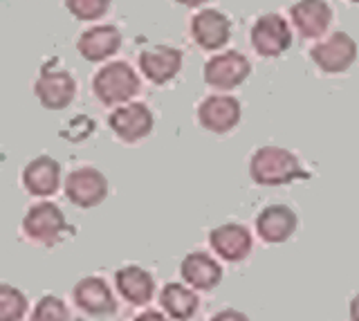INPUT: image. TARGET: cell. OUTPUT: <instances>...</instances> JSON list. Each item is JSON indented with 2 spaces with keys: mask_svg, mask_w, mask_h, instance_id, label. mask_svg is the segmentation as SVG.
Segmentation results:
<instances>
[{
  "mask_svg": "<svg viewBox=\"0 0 359 321\" xmlns=\"http://www.w3.org/2000/svg\"><path fill=\"white\" fill-rule=\"evenodd\" d=\"M250 178L258 186H283L294 180L308 178L299 158L283 146L267 144L261 146L250 160Z\"/></svg>",
  "mask_w": 359,
  "mask_h": 321,
  "instance_id": "6da1fadb",
  "label": "cell"
},
{
  "mask_svg": "<svg viewBox=\"0 0 359 321\" xmlns=\"http://www.w3.org/2000/svg\"><path fill=\"white\" fill-rule=\"evenodd\" d=\"M67 231H70V225H67L63 209L50 200L34 203L27 209L25 218H22V234H25V238L43 247L59 245Z\"/></svg>",
  "mask_w": 359,
  "mask_h": 321,
  "instance_id": "7a4b0ae2",
  "label": "cell"
},
{
  "mask_svg": "<svg viewBox=\"0 0 359 321\" xmlns=\"http://www.w3.org/2000/svg\"><path fill=\"white\" fill-rule=\"evenodd\" d=\"M93 90L104 106H123L140 93V76L126 61H112L95 74Z\"/></svg>",
  "mask_w": 359,
  "mask_h": 321,
  "instance_id": "3957f363",
  "label": "cell"
},
{
  "mask_svg": "<svg viewBox=\"0 0 359 321\" xmlns=\"http://www.w3.org/2000/svg\"><path fill=\"white\" fill-rule=\"evenodd\" d=\"M34 95H36L43 108L63 110L74 102L76 79L56 63H48L43 65L39 79L34 81Z\"/></svg>",
  "mask_w": 359,
  "mask_h": 321,
  "instance_id": "277c9868",
  "label": "cell"
},
{
  "mask_svg": "<svg viewBox=\"0 0 359 321\" xmlns=\"http://www.w3.org/2000/svg\"><path fill=\"white\" fill-rule=\"evenodd\" d=\"M254 52L263 59H276L292 46V29L280 14H263L256 18L250 32Z\"/></svg>",
  "mask_w": 359,
  "mask_h": 321,
  "instance_id": "5b68a950",
  "label": "cell"
},
{
  "mask_svg": "<svg viewBox=\"0 0 359 321\" xmlns=\"http://www.w3.org/2000/svg\"><path fill=\"white\" fill-rule=\"evenodd\" d=\"M65 198L70 200L74 207L81 209H93L101 205L108 198V180L106 175L95 167H79L70 171V175L65 178L63 184Z\"/></svg>",
  "mask_w": 359,
  "mask_h": 321,
  "instance_id": "8992f818",
  "label": "cell"
},
{
  "mask_svg": "<svg viewBox=\"0 0 359 321\" xmlns=\"http://www.w3.org/2000/svg\"><path fill=\"white\" fill-rule=\"evenodd\" d=\"M202 74H205V83L213 90H233L252 74V63L247 61L245 54L229 50L211 57L205 63V72Z\"/></svg>",
  "mask_w": 359,
  "mask_h": 321,
  "instance_id": "52a82bcc",
  "label": "cell"
},
{
  "mask_svg": "<svg viewBox=\"0 0 359 321\" xmlns=\"http://www.w3.org/2000/svg\"><path fill=\"white\" fill-rule=\"evenodd\" d=\"M314 65L325 74H341L357 61V43L346 32H334L310 50Z\"/></svg>",
  "mask_w": 359,
  "mask_h": 321,
  "instance_id": "ba28073f",
  "label": "cell"
},
{
  "mask_svg": "<svg viewBox=\"0 0 359 321\" xmlns=\"http://www.w3.org/2000/svg\"><path fill=\"white\" fill-rule=\"evenodd\" d=\"M153 124H155V119H153L151 108L140 102L123 104L112 110L108 117L110 130L126 144H137L144 137H149L153 130Z\"/></svg>",
  "mask_w": 359,
  "mask_h": 321,
  "instance_id": "9c48e42d",
  "label": "cell"
},
{
  "mask_svg": "<svg viewBox=\"0 0 359 321\" xmlns=\"http://www.w3.org/2000/svg\"><path fill=\"white\" fill-rule=\"evenodd\" d=\"M72 301L90 317H108L117 313V301L104 276H86L72 287Z\"/></svg>",
  "mask_w": 359,
  "mask_h": 321,
  "instance_id": "30bf717a",
  "label": "cell"
},
{
  "mask_svg": "<svg viewBox=\"0 0 359 321\" xmlns=\"http://www.w3.org/2000/svg\"><path fill=\"white\" fill-rule=\"evenodd\" d=\"M241 102L231 95H211L198 108L200 126L209 132H216V135H224V132L233 130L241 124Z\"/></svg>",
  "mask_w": 359,
  "mask_h": 321,
  "instance_id": "8fae6325",
  "label": "cell"
},
{
  "mask_svg": "<svg viewBox=\"0 0 359 321\" xmlns=\"http://www.w3.org/2000/svg\"><path fill=\"white\" fill-rule=\"evenodd\" d=\"M209 245L222 261L241 263L252 254V231L241 223H224L209 231Z\"/></svg>",
  "mask_w": 359,
  "mask_h": 321,
  "instance_id": "7c38bea8",
  "label": "cell"
},
{
  "mask_svg": "<svg viewBox=\"0 0 359 321\" xmlns=\"http://www.w3.org/2000/svg\"><path fill=\"white\" fill-rule=\"evenodd\" d=\"M299 218L287 205H267L256 216V234L267 245H280L294 236Z\"/></svg>",
  "mask_w": 359,
  "mask_h": 321,
  "instance_id": "4fadbf2b",
  "label": "cell"
},
{
  "mask_svg": "<svg viewBox=\"0 0 359 321\" xmlns=\"http://www.w3.org/2000/svg\"><path fill=\"white\" fill-rule=\"evenodd\" d=\"M191 36L202 50L216 52L227 46L231 36V20L218 9H202L191 18Z\"/></svg>",
  "mask_w": 359,
  "mask_h": 321,
  "instance_id": "5bb4252c",
  "label": "cell"
},
{
  "mask_svg": "<svg viewBox=\"0 0 359 321\" xmlns=\"http://www.w3.org/2000/svg\"><path fill=\"white\" fill-rule=\"evenodd\" d=\"M180 276L194 290L211 292L222 281V268L207 252H189L180 263Z\"/></svg>",
  "mask_w": 359,
  "mask_h": 321,
  "instance_id": "9a60e30c",
  "label": "cell"
},
{
  "mask_svg": "<svg viewBox=\"0 0 359 321\" xmlns=\"http://www.w3.org/2000/svg\"><path fill=\"white\" fill-rule=\"evenodd\" d=\"M22 186L34 198H50L61 186V164L50 155H39L22 169Z\"/></svg>",
  "mask_w": 359,
  "mask_h": 321,
  "instance_id": "2e32d148",
  "label": "cell"
},
{
  "mask_svg": "<svg viewBox=\"0 0 359 321\" xmlns=\"http://www.w3.org/2000/svg\"><path fill=\"white\" fill-rule=\"evenodd\" d=\"M140 70L155 86L173 81L182 70V52L171 46H157L140 54Z\"/></svg>",
  "mask_w": 359,
  "mask_h": 321,
  "instance_id": "e0dca14e",
  "label": "cell"
},
{
  "mask_svg": "<svg viewBox=\"0 0 359 321\" xmlns=\"http://www.w3.org/2000/svg\"><path fill=\"white\" fill-rule=\"evenodd\" d=\"M290 16L303 39H319L332 23V7L325 0H299L292 5Z\"/></svg>",
  "mask_w": 359,
  "mask_h": 321,
  "instance_id": "ac0fdd59",
  "label": "cell"
},
{
  "mask_svg": "<svg viewBox=\"0 0 359 321\" xmlns=\"http://www.w3.org/2000/svg\"><path fill=\"white\" fill-rule=\"evenodd\" d=\"M115 287L130 306H146L155 294V279L140 265H123L115 272Z\"/></svg>",
  "mask_w": 359,
  "mask_h": 321,
  "instance_id": "d6986e66",
  "label": "cell"
},
{
  "mask_svg": "<svg viewBox=\"0 0 359 321\" xmlns=\"http://www.w3.org/2000/svg\"><path fill=\"white\" fill-rule=\"evenodd\" d=\"M119 48H121V32L115 25L90 27L76 41L79 54L90 63L106 61L112 54H117Z\"/></svg>",
  "mask_w": 359,
  "mask_h": 321,
  "instance_id": "ffe728a7",
  "label": "cell"
},
{
  "mask_svg": "<svg viewBox=\"0 0 359 321\" xmlns=\"http://www.w3.org/2000/svg\"><path fill=\"white\" fill-rule=\"evenodd\" d=\"M162 313L173 321H191L200 308L198 290L182 283H166L160 292Z\"/></svg>",
  "mask_w": 359,
  "mask_h": 321,
  "instance_id": "44dd1931",
  "label": "cell"
},
{
  "mask_svg": "<svg viewBox=\"0 0 359 321\" xmlns=\"http://www.w3.org/2000/svg\"><path fill=\"white\" fill-rule=\"evenodd\" d=\"M27 296L18 287L3 283L0 285V321H20L27 315Z\"/></svg>",
  "mask_w": 359,
  "mask_h": 321,
  "instance_id": "7402d4cb",
  "label": "cell"
},
{
  "mask_svg": "<svg viewBox=\"0 0 359 321\" xmlns=\"http://www.w3.org/2000/svg\"><path fill=\"white\" fill-rule=\"evenodd\" d=\"M29 321H70V308L65 306L63 299L54 294H45L34 306Z\"/></svg>",
  "mask_w": 359,
  "mask_h": 321,
  "instance_id": "603a6c76",
  "label": "cell"
},
{
  "mask_svg": "<svg viewBox=\"0 0 359 321\" xmlns=\"http://www.w3.org/2000/svg\"><path fill=\"white\" fill-rule=\"evenodd\" d=\"M65 7L76 20H97L108 14L110 0H65Z\"/></svg>",
  "mask_w": 359,
  "mask_h": 321,
  "instance_id": "cb8c5ba5",
  "label": "cell"
},
{
  "mask_svg": "<svg viewBox=\"0 0 359 321\" xmlns=\"http://www.w3.org/2000/svg\"><path fill=\"white\" fill-rule=\"evenodd\" d=\"M209 321H250V317H247L245 313H241V310L227 308V310H220V313H216Z\"/></svg>",
  "mask_w": 359,
  "mask_h": 321,
  "instance_id": "d4e9b609",
  "label": "cell"
},
{
  "mask_svg": "<svg viewBox=\"0 0 359 321\" xmlns=\"http://www.w3.org/2000/svg\"><path fill=\"white\" fill-rule=\"evenodd\" d=\"M133 321H168V317L162 315L160 310H144V313H140Z\"/></svg>",
  "mask_w": 359,
  "mask_h": 321,
  "instance_id": "484cf974",
  "label": "cell"
},
{
  "mask_svg": "<svg viewBox=\"0 0 359 321\" xmlns=\"http://www.w3.org/2000/svg\"><path fill=\"white\" fill-rule=\"evenodd\" d=\"M348 317H351V321H359V292L351 299V306H348Z\"/></svg>",
  "mask_w": 359,
  "mask_h": 321,
  "instance_id": "4316f807",
  "label": "cell"
},
{
  "mask_svg": "<svg viewBox=\"0 0 359 321\" xmlns=\"http://www.w3.org/2000/svg\"><path fill=\"white\" fill-rule=\"evenodd\" d=\"M175 3H180V5H184V7H200V5H205V3H209V0H175Z\"/></svg>",
  "mask_w": 359,
  "mask_h": 321,
  "instance_id": "83f0119b",
  "label": "cell"
},
{
  "mask_svg": "<svg viewBox=\"0 0 359 321\" xmlns=\"http://www.w3.org/2000/svg\"><path fill=\"white\" fill-rule=\"evenodd\" d=\"M351 3H355V5H359V0H351Z\"/></svg>",
  "mask_w": 359,
  "mask_h": 321,
  "instance_id": "f1b7e54d",
  "label": "cell"
}]
</instances>
